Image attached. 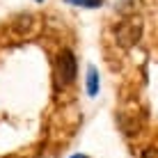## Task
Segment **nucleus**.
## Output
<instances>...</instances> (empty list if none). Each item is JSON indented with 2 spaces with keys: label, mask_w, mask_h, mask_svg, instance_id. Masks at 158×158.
<instances>
[{
  "label": "nucleus",
  "mask_w": 158,
  "mask_h": 158,
  "mask_svg": "<svg viewBox=\"0 0 158 158\" xmlns=\"http://www.w3.org/2000/svg\"><path fill=\"white\" fill-rule=\"evenodd\" d=\"M76 71H78V62H76L73 51L62 48L55 62V76H57V87H69L76 80Z\"/></svg>",
  "instance_id": "nucleus-1"
},
{
  "label": "nucleus",
  "mask_w": 158,
  "mask_h": 158,
  "mask_svg": "<svg viewBox=\"0 0 158 158\" xmlns=\"http://www.w3.org/2000/svg\"><path fill=\"white\" fill-rule=\"evenodd\" d=\"M115 32H117V41L122 44V46H133V44L140 39V35H142V23H140V19L122 21Z\"/></svg>",
  "instance_id": "nucleus-2"
},
{
  "label": "nucleus",
  "mask_w": 158,
  "mask_h": 158,
  "mask_svg": "<svg viewBox=\"0 0 158 158\" xmlns=\"http://www.w3.org/2000/svg\"><path fill=\"white\" fill-rule=\"evenodd\" d=\"M87 94L89 96L99 94V71H96V67L87 69Z\"/></svg>",
  "instance_id": "nucleus-3"
},
{
  "label": "nucleus",
  "mask_w": 158,
  "mask_h": 158,
  "mask_svg": "<svg viewBox=\"0 0 158 158\" xmlns=\"http://www.w3.org/2000/svg\"><path fill=\"white\" fill-rule=\"evenodd\" d=\"M67 5H73V7H85V9H96L101 7L106 0H64Z\"/></svg>",
  "instance_id": "nucleus-4"
},
{
  "label": "nucleus",
  "mask_w": 158,
  "mask_h": 158,
  "mask_svg": "<svg viewBox=\"0 0 158 158\" xmlns=\"http://www.w3.org/2000/svg\"><path fill=\"white\" fill-rule=\"evenodd\" d=\"M142 158H158V149H154V147H151V149H144Z\"/></svg>",
  "instance_id": "nucleus-5"
},
{
  "label": "nucleus",
  "mask_w": 158,
  "mask_h": 158,
  "mask_svg": "<svg viewBox=\"0 0 158 158\" xmlns=\"http://www.w3.org/2000/svg\"><path fill=\"white\" fill-rule=\"evenodd\" d=\"M71 158H87V156H85V154H73Z\"/></svg>",
  "instance_id": "nucleus-6"
},
{
  "label": "nucleus",
  "mask_w": 158,
  "mask_h": 158,
  "mask_svg": "<svg viewBox=\"0 0 158 158\" xmlns=\"http://www.w3.org/2000/svg\"><path fill=\"white\" fill-rule=\"evenodd\" d=\"M37 2H41V0H37Z\"/></svg>",
  "instance_id": "nucleus-7"
}]
</instances>
